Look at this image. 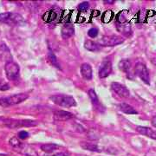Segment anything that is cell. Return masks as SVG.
<instances>
[{
    "label": "cell",
    "instance_id": "cell-25",
    "mask_svg": "<svg viewBox=\"0 0 156 156\" xmlns=\"http://www.w3.org/2000/svg\"><path fill=\"white\" fill-rule=\"evenodd\" d=\"M48 57H49V60H50V62H51L52 65H54L55 67H56V69H61V66H60V64L58 63V61H57L56 56H55V54H54L50 50H49Z\"/></svg>",
    "mask_w": 156,
    "mask_h": 156
},
{
    "label": "cell",
    "instance_id": "cell-21",
    "mask_svg": "<svg viewBox=\"0 0 156 156\" xmlns=\"http://www.w3.org/2000/svg\"><path fill=\"white\" fill-rule=\"evenodd\" d=\"M115 17V14H114V12L110 10H108V11H104L103 13H102V15H101V22L102 23H109L111 21L112 19L114 18Z\"/></svg>",
    "mask_w": 156,
    "mask_h": 156
},
{
    "label": "cell",
    "instance_id": "cell-31",
    "mask_svg": "<svg viewBox=\"0 0 156 156\" xmlns=\"http://www.w3.org/2000/svg\"><path fill=\"white\" fill-rule=\"evenodd\" d=\"M9 88L10 87L7 83H0V90H8Z\"/></svg>",
    "mask_w": 156,
    "mask_h": 156
},
{
    "label": "cell",
    "instance_id": "cell-32",
    "mask_svg": "<svg viewBox=\"0 0 156 156\" xmlns=\"http://www.w3.org/2000/svg\"><path fill=\"white\" fill-rule=\"evenodd\" d=\"M151 122H152V125L154 126V127H155L156 128V116H154L152 118V121H151Z\"/></svg>",
    "mask_w": 156,
    "mask_h": 156
},
{
    "label": "cell",
    "instance_id": "cell-20",
    "mask_svg": "<svg viewBox=\"0 0 156 156\" xmlns=\"http://www.w3.org/2000/svg\"><path fill=\"white\" fill-rule=\"evenodd\" d=\"M82 147L85 150L91 151V152H102L101 147L96 144H92V143H83L82 144Z\"/></svg>",
    "mask_w": 156,
    "mask_h": 156
},
{
    "label": "cell",
    "instance_id": "cell-35",
    "mask_svg": "<svg viewBox=\"0 0 156 156\" xmlns=\"http://www.w3.org/2000/svg\"><path fill=\"white\" fill-rule=\"evenodd\" d=\"M104 3H105V4H113L114 1H104Z\"/></svg>",
    "mask_w": 156,
    "mask_h": 156
},
{
    "label": "cell",
    "instance_id": "cell-2",
    "mask_svg": "<svg viewBox=\"0 0 156 156\" xmlns=\"http://www.w3.org/2000/svg\"><path fill=\"white\" fill-rule=\"evenodd\" d=\"M2 123L5 127L11 128H19L23 127H34L37 125V122L33 121V120H13V119H5L3 118Z\"/></svg>",
    "mask_w": 156,
    "mask_h": 156
},
{
    "label": "cell",
    "instance_id": "cell-19",
    "mask_svg": "<svg viewBox=\"0 0 156 156\" xmlns=\"http://www.w3.org/2000/svg\"><path fill=\"white\" fill-rule=\"evenodd\" d=\"M116 29L117 30L121 33L125 34V35H131L132 33V30H131V27L128 25V24H123V23H118L116 24Z\"/></svg>",
    "mask_w": 156,
    "mask_h": 156
},
{
    "label": "cell",
    "instance_id": "cell-4",
    "mask_svg": "<svg viewBox=\"0 0 156 156\" xmlns=\"http://www.w3.org/2000/svg\"><path fill=\"white\" fill-rule=\"evenodd\" d=\"M50 100L52 101L56 105L63 108H71L76 106V101L72 96L67 95H55L50 97Z\"/></svg>",
    "mask_w": 156,
    "mask_h": 156
},
{
    "label": "cell",
    "instance_id": "cell-7",
    "mask_svg": "<svg viewBox=\"0 0 156 156\" xmlns=\"http://www.w3.org/2000/svg\"><path fill=\"white\" fill-rule=\"evenodd\" d=\"M134 73L135 75L140 77V80H142V82L144 83L149 85L150 84V76H149V72L147 70V68L146 67V65L142 62H138L136 63L135 68H134Z\"/></svg>",
    "mask_w": 156,
    "mask_h": 156
},
{
    "label": "cell",
    "instance_id": "cell-33",
    "mask_svg": "<svg viewBox=\"0 0 156 156\" xmlns=\"http://www.w3.org/2000/svg\"><path fill=\"white\" fill-rule=\"evenodd\" d=\"M99 15H100V12L98 11H92V17H97V16H99Z\"/></svg>",
    "mask_w": 156,
    "mask_h": 156
},
{
    "label": "cell",
    "instance_id": "cell-14",
    "mask_svg": "<svg viewBox=\"0 0 156 156\" xmlns=\"http://www.w3.org/2000/svg\"><path fill=\"white\" fill-rule=\"evenodd\" d=\"M75 34V29L74 26L71 24L66 23L62 26V28L61 30V35L63 39H68L69 37H71L74 36Z\"/></svg>",
    "mask_w": 156,
    "mask_h": 156
},
{
    "label": "cell",
    "instance_id": "cell-8",
    "mask_svg": "<svg viewBox=\"0 0 156 156\" xmlns=\"http://www.w3.org/2000/svg\"><path fill=\"white\" fill-rule=\"evenodd\" d=\"M111 89L119 95L122 96V97H129L130 92L127 89L126 86H124L123 84L119 83H112Z\"/></svg>",
    "mask_w": 156,
    "mask_h": 156
},
{
    "label": "cell",
    "instance_id": "cell-5",
    "mask_svg": "<svg viewBox=\"0 0 156 156\" xmlns=\"http://www.w3.org/2000/svg\"><path fill=\"white\" fill-rule=\"evenodd\" d=\"M6 77L10 81H16L20 76V68L17 62L11 61L6 62L5 65Z\"/></svg>",
    "mask_w": 156,
    "mask_h": 156
},
{
    "label": "cell",
    "instance_id": "cell-13",
    "mask_svg": "<svg viewBox=\"0 0 156 156\" xmlns=\"http://www.w3.org/2000/svg\"><path fill=\"white\" fill-rule=\"evenodd\" d=\"M81 74L84 80H91L92 79V76H93V72H92V68L89 65V63L85 62L83 63L81 66Z\"/></svg>",
    "mask_w": 156,
    "mask_h": 156
},
{
    "label": "cell",
    "instance_id": "cell-24",
    "mask_svg": "<svg viewBox=\"0 0 156 156\" xmlns=\"http://www.w3.org/2000/svg\"><path fill=\"white\" fill-rule=\"evenodd\" d=\"M88 94H89V98H90V100L92 101V103L94 105H95V106H98L100 104V101H99V99H98V97L96 95V93H95V90L93 89H90L89 90V92H88Z\"/></svg>",
    "mask_w": 156,
    "mask_h": 156
},
{
    "label": "cell",
    "instance_id": "cell-18",
    "mask_svg": "<svg viewBox=\"0 0 156 156\" xmlns=\"http://www.w3.org/2000/svg\"><path fill=\"white\" fill-rule=\"evenodd\" d=\"M60 146L55 144V143H48V144H44L41 146V150L44 151L46 154H51L56 149H58Z\"/></svg>",
    "mask_w": 156,
    "mask_h": 156
},
{
    "label": "cell",
    "instance_id": "cell-26",
    "mask_svg": "<svg viewBox=\"0 0 156 156\" xmlns=\"http://www.w3.org/2000/svg\"><path fill=\"white\" fill-rule=\"evenodd\" d=\"M98 33H99V30H98V29L95 28H91L89 29V31H88V35H89V37H92V38H95L97 36H98Z\"/></svg>",
    "mask_w": 156,
    "mask_h": 156
},
{
    "label": "cell",
    "instance_id": "cell-17",
    "mask_svg": "<svg viewBox=\"0 0 156 156\" xmlns=\"http://www.w3.org/2000/svg\"><path fill=\"white\" fill-rule=\"evenodd\" d=\"M118 107H119V109L123 113H125V114H128V115H136V114H138V112L134 109V108H133L128 103L123 102V103L119 104Z\"/></svg>",
    "mask_w": 156,
    "mask_h": 156
},
{
    "label": "cell",
    "instance_id": "cell-37",
    "mask_svg": "<svg viewBox=\"0 0 156 156\" xmlns=\"http://www.w3.org/2000/svg\"><path fill=\"white\" fill-rule=\"evenodd\" d=\"M2 121H3V118H2V117H0V123H2Z\"/></svg>",
    "mask_w": 156,
    "mask_h": 156
},
{
    "label": "cell",
    "instance_id": "cell-12",
    "mask_svg": "<svg viewBox=\"0 0 156 156\" xmlns=\"http://www.w3.org/2000/svg\"><path fill=\"white\" fill-rule=\"evenodd\" d=\"M136 131L139 133V134H142V135H145L147 136L151 139L156 140V130L153 129V128H148V127H141L139 126L136 128Z\"/></svg>",
    "mask_w": 156,
    "mask_h": 156
},
{
    "label": "cell",
    "instance_id": "cell-28",
    "mask_svg": "<svg viewBox=\"0 0 156 156\" xmlns=\"http://www.w3.org/2000/svg\"><path fill=\"white\" fill-rule=\"evenodd\" d=\"M115 18H116V21L118 22V23H123L126 22V17H124V15H123L122 11L117 14Z\"/></svg>",
    "mask_w": 156,
    "mask_h": 156
},
{
    "label": "cell",
    "instance_id": "cell-3",
    "mask_svg": "<svg viewBox=\"0 0 156 156\" xmlns=\"http://www.w3.org/2000/svg\"><path fill=\"white\" fill-rule=\"evenodd\" d=\"M28 97V95L23 94V93L6 96V97H2V98H0V106L5 108V107L17 105V104H19L25 100H27Z\"/></svg>",
    "mask_w": 156,
    "mask_h": 156
},
{
    "label": "cell",
    "instance_id": "cell-15",
    "mask_svg": "<svg viewBox=\"0 0 156 156\" xmlns=\"http://www.w3.org/2000/svg\"><path fill=\"white\" fill-rule=\"evenodd\" d=\"M0 56L2 59H4L6 62H11L12 56H11V50H9V48L5 44H2L0 46Z\"/></svg>",
    "mask_w": 156,
    "mask_h": 156
},
{
    "label": "cell",
    "instance_id": "cell-34",
    "mask_svg": "<svg viewBox=\"0 0 156 156\" xmlns=\"http://www.w3.org/2000/svg\"><path fill=\"white\" fill-rule=\"evenodd\" d=\"M152 62L156 65V57H154V58H153V59H152Z\"/></svg>",
    "mask_w": 156,
    "mask_h": 156
},
{
    "label": "cell",
    "instance_id": "cell-23",
    "mask_svg": "<svg viewBox=\"0 0 156 156\" xmlns=\"http://www.w3.org/2000/svg\"><path fill=\"white\" fill-rule=\"evenodd\" d=\"M10 145L15 149V150H17V152L19 149H20V147H22L23 144V143H22L21 141H20V140L18 139L17 137H12L11 140H10Z\"/></svg>",
    "mask_w": 156,
    "mask_h": 156
},
{
    "label": "cell",
    "instance_id": "cell-30",
    "mask_svg": "<svg viewBox=\"0 0 156 156\" xmlns=\"http://www.w3.org/2000/svg\"><path fill=\"white\" fill-rule=\"evenodd\" d=\"M50 156H69V153H68V152H60V153H56V154H54Z\"/></svg>",
    "mask_w": 156,
    "mask_h": 156
},
{
    "label": "cell",
    "instance_id": "cell-11",
    "mask_svg": "<svg viewBox=\"0 0 156 156\" xmlns=\"http://www.w3.org/2000/svg\"><path fill=\"white\" fill-rule=\"evenodd\" d=\"M42 18L46 23H54L60 19V15L57 11L51 10V11H46L43 15Z\"/></svg>",
    "mask_w": 156,
    "mask_h": 156
},
{
    "label": "cell",
    "instance_id": "cell-1",
    "mask_svg": "<svg viewBox=\"0 0 156 156\" xmlns=\"http://www.w3.org/2000/svg\"><path fill=\"white\" fill-rule=\"evenodd\" d=\"M0 22L5 23L10 25H23L25 23L23 17L21 15L12 12L0 13Z\"/></svg>",
    "mask_w": 156,
    "mask_h": 156
},
{
    "label": "cell",
    "instance_id": "cell-6",
    "mask_svg": "<svg viewBox=\"0 0 156 156\" xmlns=\"http://www.w3.org/2000/svg\"><path fill=\"white\" fill-rule=\"evenodd\" d=\"M124 42V38L120 37V36H116V35H113V36H104L101 37L99 40H98V44L101 46L103 47H112V46H116V45L121 44Z\"/></svg>",
    "mask_w": 156,
    "mask_h": 156
},
{
    "label": "cell",
    "instance_id": "cell-27",
    "mask_svg": "<svg viewBox=\"0 0 156 156\" xmlns=\"http://www.w3.org/2000/svg\"><path fill=\"white\" fill-rule=\"evenodd\" d=\"M89 2H87V1H85V2L81 3V4L78 5L77 9L79 11H86L88 9H89Z\"/></svg>",
    "mask_w": 156,
    "mask_h": 156
},
{
    "label": "cell",
    "instance_id": "cell-29",
    "mask_svg": "<svg viewBox=\"0 0 156 156\" xmlns=\"http://www.w3.org/2000/svg\"><path fill=\"white\" fill-rule=\"evenodd\" d=\"M29 137V133L28 132H26V131H20L19 133H18V139L20 140H25L27 139Z\"/></svg>",
    "mask_w": 156,
    "mask_h": 156
},
{
    "label": "cell",
    "instance_id": "cell-16",
    "mask_svg": "<svg viewBox=\"0 0 156 156\" xmlns=\"http://www.w3.org/2000/svg\"><path fill=\"white\" fill-rule=\"evenodd\" d=\"M84 48L86 50H89V51H93V52H97L101 50V46L98 43H95L94 41L91 40H87L84 43Z\"/></svg>",
    "mask_w": 156,
    "mask_h": 156
},
{
    "label": "cell",
    "instance_id": "cell-22",
    "mask_svg": "<svg viewBox=\"0 0 156 156\" xmlns=\"http://www.w3.org/2000/svg\"><path fill=\"white\" fill-rule=\"evenodd\" d=\"M118 67L121 70H122L124 72H128L131 68V62L129 60H122L119 62Z\"/></svg>",
    "mask_w": 156,
    "mask_h": 156
},
{
    "label": "cell",
    "instance_id": "cell-9",
    "mask_svg": "<svg viewBox=\"0 0 156 156\" xmlns=\"http://www.w3.org/2000/svg\"><path fill=\"white\" fill-rule=\"evenodd\" d=\"M112 71V63L110 61H103L99 68V77L105 78L110 75Z\"/></svg>",
    "mask_w": 156,
    "mask_h": 156
},
{
    "label": "cell",
    "instance_id": "cell-10",
    "mask_svg": "<svg viewBox=\"0 0 156 156\" xmlns=\"http://www.w3.org/2000/svg\"><path fill=\"white\" fill-rule=\"evenodd\" d=\"M74 117V115L72 113L69 111H65V110H56L54 112V115H53V118L54 120L56 121H68V120H70Z\"/></svg>",
    "mask_w": 156,
    "mask_h": 156
},
{
    "label": "cell",
    "instance_id": "cell-36",
    "mask_svg": "<svg viewBox=\"0 0 156 156\" xmlns=\"http://www.w3.org/2000/svg\"><path fill=\"white\" fill-rule=\"evenodd\" d=\"M0 156H8L7 154H0Z\"/></svg>",
    "mask_w": 156,
    "mask_h": 156
}]
</instances>
